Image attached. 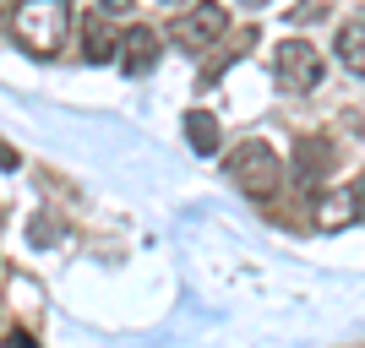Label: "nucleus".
<instances>
[{"mask_svg":"<svg viewBox=\"0 0 365 348\" xmlns=\"http://www.w3.org/2000/svg\"><path fill=\"white\" fill-rule=\"evenodd\" d=\"M158 55H164V38H158V28H148V22L125 28L120 44H115V60L125 65V76H148L153 65H158Z\"/></svg>","mask_w":365,"mask_h":348,"instance_id":"obj_5","label":"nucleus"},{"mask_svg":"<svg viewBox=\"0 0 365 348\" xmlns=\"http://www.w3.org/2000/svg\"><path fill=\"white\" fill-rule=\"evenodd\" d=\"M327 158H333L327 142H322V137H305L300 147H294V174H300V180H317V169L327 164Z\"/></svg>","mask_w":365,"mask_h":348,"instance_id":"obj_10","label":"nucleus"},{"mask_svg":"<svg viewBox=\"0 0 365 348\" xmlns=\"http://www.w3.org/2000/svg\"><path fill=\"white\" fill-rule=\"evenodd\" d=\"M273 76L284 93H311L322 82V55L305 38H284V44L273 49Z\"/></svg>","mask_w":365,"mask_h":348,"instance_id":"obj_4","label":"nucleus"},{"mask_svg":"<svg viewBox=\"0 0 365 348\" xmlns=\"http://www.w3.org/2000/svg\"><path fill=\"white\" fill-rule=\"evenodd\" d=\"M185 142H191V152L213 158L218 142H224V131H218V115H207V109H191V115H185Z\"/></svg>","mask_w":365,"mask_h":348,"instance_id":"obj_9","label":"nucleus"},{"mask_svg":"<svg viewBox=\"0 0 365 348\" xmlns=\"http://www.w3.org/2000/svg\"><path fill=\"white\" fill-rule=\"evenodd\" d=\"M11 38L28 55H38V60L61 55L66 38H71V6L66 0H16L11 6Z\"/></svg>","mask_w":365,"mask_h":348,"instance_id":"obj_1","label":"nucleus"},{"mask_svg":"<svg viewBox=\"0 0 365 348\" xmlns=\"http://www.w3.org/2000/svg\"><path fill=\"white\" fill-rule=\"evenodd\" d=\"M164 6H191V0H164Z\"/></svg>","mask_w":365,"mask_h":348,"instance_id":"obj_15","label":"nucleus"},{"mask_svg":"<svg viewBox=\"0 0 365 348\" xmlns=\"http://www.w3.org/2000/svg\"><path fill=\"white\" fill-rule=\"evenodd\" d=\"M229 180L240 185L245 196L273 201L278 185H284V164H278V152L267 142H240V147L229 152Z\"/></svg>","mask_w":365,"mask_h":348,"instance_id":"obj_2","label":"nucleus"},{"mask_svg":"<svg viewBox=\"0 0 365 348\" xmlns=\"http://www.w3.org/2000/svg\"><path fill=\"white\" fill-rule=\"evenodd\" d=\"M169 33H175V44H180L185 55H207L229 33V11L218 0H197V6H185V11L169 22Z\"/></svg>","mask_w":365,"mask_h":348,"instance_id":"obj_3","label":"nucleus"},{"mask_svg":"<svg viewBox=\"0 0 365 348\" xmlns=\"http://www.w3.org/2000/svg\"><path fill=\"white\" fill-rule=\"evenodd\" d=\"M338 60L349 76H365V16H349L338 28Z\"/></svg>","mask_w":365,"mask_h":348,"instance_id":"obj_8","label":"nucleus"},{"mask_svg":"<svg viewBox=\"0 0 365 348\" xmlns=\"http://www.w3.org/2000/svg\"><path fill=\"white\" fill-rule=\"evenodd\" d=\"M245 6H251V11H257V6H267V0H245Z\"/></svg>","mask_w":365,"mask_h":348,"instance_id":"obj_14","label":"nucleus"},{"mask_svg":"<svg viewBox=\"0 0 365 348\" xmlns=\"http://www.w3.org/2000/svg\"><path fill=\"white\" fill-rule=\"evenodd\" d=\"M115 44H120V33L109 28V16H104V11L82 16V60H93V65L115 60Z\"/></svg>","mask_w":365,"mask_h":348,"instance_id":"obj_7","label":"nucleus"},{"mask_svg":"<svg viewBox=\"0 0 365 348\" xmlns=\"http://www.w3.org/2000/svg\"><path fill=\"white\" fill-rule=\"evenodd\" d=\"M0 348H38V343H33V332H11V337H6Z\"/></svg>","mask_w":365,"mask_h":348,"instance_id":"obj_12","label":"nucleus"},{"mask_svg":"<svg viewBox=\"0 0 365 348\" xmlns=\"http://www.w3.org/2000/svg\"><path fill=\"white\" fill-rule=\"evenodd\" d=\"M98 6H104V16H115V11H125L131 0H98Z\"/></svg>","mask_w":365,"mask_h":348,"instance_id":"obj_13","label":"nucleus"},{"mask_svg":"<svg viewBox=\"0 0 365 348\" xmlns=\"http://www.w3.org/2000/svg\"><path fill=\"white\" fill-rule=\"evenodd\" d=\"M354 223H360V180H349L344 191H327L317 201V228L338 234V228H354Z\"/></svg>","mask_w":365,"mask_h":348,"instance_id":"obj_6","label":"nucleus"},{"mask_svg":"<svg viewBox=\"0 0 365 348\" xmlns=\"http://www.w3.org/2000/svg\"><path fill=\"white\" fill-rule=\"evenodd\" d=\"M61 234H66L61 223H33V228H28V240H33V245H55Z\"/></svg>","mask_w":365,"mask_h":348,"instance_id":"obj_11","label":"nucleus"}]
</instances>
